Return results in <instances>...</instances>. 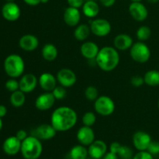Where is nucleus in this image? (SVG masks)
I'll return each instance as SVG.
<instances>
[{
  "label": "nucleus",
  "mask_w": 159,
  "mask_h": 159,
  "mask_svg": "<svg viewBox=\"0 0 159 159\" xmlns=\"http://www.w3.org/2000/svg\"><path fill=\"white\" fill-rule=\"evenodd\" d=\"M78 121L75 110L69 107H60L51 114V124L57 132H65L72 129Z\"/></svg>",
  "instance_id": "1"
},
{
  "label": "nucleus",
  "mask_w": 159,
  "mask_h": 159,
  "mask_svg": "<svg viewBox=\"0 0 159 159\" xmlns=\"http://www.w3.org/2000/svg\"><path fill=\"white\" fill-rule=\"evenodd\" d=\"M120 57L118 50L114 47L105 46L99 49L95 61L101 70L104 71H112L119 65Z\"/></svg>",
  "instance_id": "2"
},
{
  "label": "nucleus",
  "mask_w": 159,
  "mask_h": 159,
  "mask_svg": "<svg viewBox=\"0 0 159 159\" xmlns=\"http://www.w3.org/2000/svg\"><path fill=\"white\" fill-rule=\"evenodd\" d=\"M20 152L25 159H38L43 152V145L40 139L30 135L22 141Z\"/></svg>",
  "instance_id": "3"
},
{
  "label": "nucleus",
  "mask_w": 159,
  "mask_h": 159,
  "mask_svg": "<svg viewBox=\"0 0 159 159\" xmlns=\"http://www.w3.org/2000/svg\"><path fill=\"white\" fill-rule=\"evenodd\" d=\"M4 70L6 75L12 79L22 76L25 70L23 57L16 54H9L4 61Z\"/></svg>",
  "instance_id": "4"
},
{
  "label": "nucleus",
  "mask_w": 159,
  "mask_h": 159,
  "mask_svg": "<svg viewBox=\"0 0 159 159\" xmlns=\"http://www.w3.org/2000/svg\"><path fill=\"white\" fill-rule=\"evenodd\" d=\"M130 54L134 61L140 64L146 63L151 57V50L143 41L134 43L130 49Z\"/></svg>",
  "instance_id": "5"
},
{
  "label": "nucleus",
  "mask_w": 159,
  "mask_h": 159,
  "mask_svg": "<svg viewBox=\"0 0 159 159\" xmlns=\"http://www.w3.org/2000/svg\"><path fill=\"white\" fill-rule=\"evenodd\" d=\"M116 109L115 102L110 96H100L94 102V110L99 115L109 116L113 114Z\"/></svg>",
  "instance_id": "6"
},
{
  "label": "nucleus",
  "mask_w": 159,
  "mask_h": 159,
  "mask_svg": "<svg viewBox=\"0 0 159 159\" xmlns=\"http://www.w3.org/2000/svg\"><path fill=\"white\" fill-rule=\"evenodd\" d=\"M91 33L98 37H104L111 33V23L105 19H95L90 23Z\"/></svg>",
  "instance_id": "7"
},
{
  "label": "nucleus",
  "mask_w": 159,
  "mask_h": 159,
  "mask_svg": "<svg viewBox=\"0 0 159 159\" xmlns=\"http://www.w3.org/2000/svg\"><path fill=\"white\" fill-rule=\"evenodd\" d=\"M56 78L58 83L65 88H71L77 82V76L75 73L72 70L66 68L59 70Z\"/></svg>",
  "instance_id": "8"
},
{
  "label": "nucleus",
  "mask_w": 159,
  "mask_h": 159,
  "mask_svg": "<svg viewBox=\"0 0 159 159\" xmlns=\"http://www.w3.org/2000/svg\"><path fill=\"white\" fill-rule=\"evenodd\" d=\"M129 13L134 20L138 22L144 21L148 16L147 7L141 2H132L129 6Z\"/></svg>",
  "instance_id": "9"
},
{
  "label": "nucleus",
  "mask_w": 159,
  "mask_h": 159,
  "mask_svg": "<svg viewBox=\"0 0 159 159\" xmlns=\"http://www.w3.org/2000/svg\"><path fill=\"white\" fill-rule=\"evenodd\" d=\"M56 99L51 92H45L37 96L35 100V107L40 111H47L53 107Z\"/></svg>",
  "instance_id": "10"
},
{
  "label": "nucleus",
  "mask_w": 159,
  "mask_h": 159,
  "mask_svg": "<svg viewBox=\"0 0 159 159\" xmlns=\"http://www.w3.org/2000/svg\"><path fill=\"white\" fill-rule=\"evenodd\" d=\"M2 15L5 20L10 22L16 21L21 15L20 8L16 3L13 2H8L2 9Z\"/></svg>",
  "instance_id": "11"
},
{
  "label": "nucleus",
  "mask_w": 159,
  "mask_h": 159,
  "mask_svg": "<svg viewBox=\"0 0 159 159\" xmlns=\"http://www.w3.org/2000/svg\"><path fill=\"white\" fill-rule=\"evenodd\" d=\"M57 130L54 128L51 124H40L38 127H36L33 130V134L40 140L43 141H48L52 138H54L56 136Z\"/></svg>",
  "instance_id": "12"
},
{
  "label": "nucleus",
  "mask_w": 159,
  "mask_h": 159,
  "mask_svg": "<svg viewBox=\"0 0 159 159\" xmlns=\"http://www.w3.org/2000/svg\"><path fill=\"white\" fill-rule=\"evenodd\" d=\"M132 141L135 148L141 152V151H147L152 140L149 134L145 131L139 130L134 134Z\"/></svg>",
  "instance_id": "13"
},
{
  "label": "nucleus",
  "mask_w": 159,
  "mask_h": 159,
  "mask_svg": "<svg viewBox=\"0 0 159 159\" xmlns=\"http://www.w3.org/2000/svg\"><path fill=\"white\" fill-rule=\"evenodd\" d=\"M19 83L20 90L24 93H32L37 87L38 84V79L33 73H27L22 75Z\"/></svg>",
  "instance_id": "14"
},
{
  "label": "nucleus",
  "mask_w": 159,
  "mask_h": 159,
  "mask_svg": "<svg viewBox=\"0 0 159 159\" xmlns=\"http://www.w3.org/2000/svg\"><path fill=\"white\" fill-rule=\"evenodd\" d=\"M78 141L80 144L84 146H89L95 141V132L92 129V127L82 126L78 130L76 134Z\"/></svg>",
  "instance_id": "15"
},
{
  "label": "nucleus",
  "mask_w": 159,
  "mask_h": 159,
  "mask_svg": "<svg viewBox=\"0 0 159 159\" xmlns=\"http://www.w3.org/2000/svg\"><path fill=\"white\" fill-rule=\"evenodd\" d=\"M89 155L92 158L101 159L107 153V145L102 140H95L88 148Z\"/></svg>",
  "instance_id": "16"
},
{
  "label": "nucleus",
  "mask_w": 159,
  "mask_h": 159,
  "mask_svg": "<svg viewBox=\"0 0 159 159\" xmlns=\"http://www.w3.org/2000/svg\"><path fill=\"white\" fill-rule=\"evenodd\" d=\"M57 78L50 72L42 73L38 79V84L45 92H52L57 86Z\"/></svg>",
  "instance_id": "17"
},
{
  "label": "nucleus",
  "mask_w": 159,
  "mask_h": 159,
  "mask_svg": "<svg viewBox=\"0 0 159 159\" xmlns=\"http://www.w3.org/2000/svg\"><path fill=\"white\" fill-rule=\"evenodd\" d=\"M19 46L25 51H34L38 48L39 40L34 34H25L20 37L19 40Z\"/></svg>",
  "instance_id": "18"
},
{
  "label": "nucleus",
  "mask_w": 159,
  "mask_h": 159,
  "mask_svg": "<svg viewBox=\"0 0 159 159\" xmlns=\"http://www.w3.org/2000/svg\"><path fill=\"white\" fill-rule=\"evenodd\" d=\"M63 18L64 21L68 26H71V27L78 26L81 20L80 11L77 8L68 6L64 12Z\"/></svg>",
  "instance_id": "19"
},
{
  "label": "nucleus",
  "mask_w": 159,
  "mask_h": 159,
  "mask_svg": "<svg viewBox=\"0 0 159 159\" xmlns=\"http://www.w3.org/2000/svg\"><path fill=\"white\" fill-rule=\"evenodd\" d=\"M22 141L16 136L9 137L3 142L2 148L6 154L9 155H15L21 150Z\"/></svg>",
  "instance_id": "20"
},
{
  "label": "nucleus",
  "mask_w": 159,
  "mask_h": 159,
  "mask_svg": "<svg viewBox=\"0 0 159 159\" xmlns=\"http://www.w3.org/2000/svg\"><path fill=\"white\" fill-rule=\"evenodd\" d=\"M99 49L97 44L95 42L93 41H85L82 43L80 47L81 54L85 58L88 60L92 61L93 59H96Z\"/></svg>",
  "instance_id": "21"
},
{
  "label": "nucleus",
  "mask_w": 159,
  "mask_h": 159,
  "mask_svg": "<svg viewBox=\"0 0 159 159\" xmlns=\"http://www.w3.org/2000/svg\"><path fill=\"white\" fill-rule=\"evenodd\" d=\"M133 43V38L127 34H118L113 40L114 48L118 51H127V50L130 49Z\"/></svg>",
  "instance_id": "22"
},
{
  "label": "nucleus",
  "mask_w": 159,
  "mask_h": 159,
  "mask_svg": "<svg viewBox=\"0 0 159 159\" xmlns=\"http://www.w3.org/2000/svg\"><path fill=\"white\" fill-rule=\"evenodd\" d=\"M82 12L86 17L90 19L95 18L99 12V6L94 0H88L82 6Z\"/></svg>",
  "instance_id": "23"
},
{
  "label": "nucleus",
  "mask_w": 159,
  "mask_h": 159,
  "mask_svg": "<svg viewBox=\"0 0 159 159\" xmlns=\"http://www.w3.org/2000/svg\"><path fill=\"white\" fill-rule=\"evenodd\" d=\"M41 54L43 58L47 61H54L58 55V51L55 45L48 43L44 44L41 50Z\"/></svg>",
  "instance_id": "24"
},
{
  "label": "nucleus",
  "mask_w": 159,
  "mask_h": 159,
  "mask_svg": "<svg viewBox=\"0 0 159 159\" xmlns=\"http://www.w3.org/2000/svg\"><path fill=\"white\" fill-rule=\"evenodd\" d=\"M91 34L90 26L87 24H79L74 30V37L79 41H85Z\"/></svg>",
  "instance_id": "25"
},
{
  "label": "nucleus",
  "mask_w": 159,
  "mask_h": 159,
  "mask_svg": "<svg viewBox=\"0 0 159 159\" xmlns=\"http://www.w3.org/2000/svg\"><path fill=\"white\" fill-rule=\"evenodd\" d=\"M144 84L150 87H156L159 85V71L150 70L144 75Z\"/></svg>",
  "instance_id": "26"
},
{
  "label": "nucleus",
  "mask_w": 159,
  "mask_h": 159,
  "mask_svg": "<svg viewBox=\"0 0 159 159\" xmlns=\"http://www.w3.org/2000/svg\"><path fill=\"white\" fill-rule=\"evenodd\" d=\"M88 155V149L82 144L74 146L70 151L71 159H87Z\"/></svg>",
  "instance_id": "27"
},
{
  "label": "nucleus",
  "mask_w": 159,
  "mask_h": 159,
  "mask_svg": "<svg viewBox=\"0 0 159 159\" xmlns=\"http://www.w3.org/2000/svg\"><path fill=\"white\" fill-rule=\"evenodd\" d=\"M25 94L26 93H24L20 89L12 93L10 96V103L12 104V107H16V108L23 107L26 102Z\"/></svg>",
  "instance_id": "28"
},
{
  "label": "nucleus",
  "mask_w": 159,
  "mask_h": 159,
  "mask_svg": "<svg viewBox=\"0 0 159 159\" xmlns=\"http://www.w3.org/2000/svg\"><path fill=\"white\" fill-rule=\"evenodd\" d=\"M136 36L139 41H146L152 36V30L148 26H141L137 30Z\"/></svg>",
  "instance_id": "29"
},
{
  "label": "nucleus",
  "mask_w": 159,
  "mask_h": 159,
  "mask_svg": "<svg viewBox=\"0 0 159 159\" xmlns=\"http://www.w3.org/2000/svg\"><path fill=\"white\" fill-rule=\"evenodd\" d=\"M82 122L84 126L93 127L96 122V116L93 112H86L82 117Z\"/></svg>",
  "instance_id": "30"
},
{
  "label": "nucleus",
  "mask_w": 159,
  "mask_h": 159,
  "mask_svg": "<svg viewBox=\"0 0 159 159\" xmlns=\"http://www.w3.org/2000/svg\"><path fill=\"white\" fill-rule=\"evenodd\" d=\"M85 96L88 100L96 101L99 97V91L93 85H89L85 90Z\"/></svg>",
  "instance_id": "31"
},
{
  "label": "nucleus",
  "mask_w": 159,
  "mask_h": 159,
  "mask_svg": "<svg viewBox=\"0 0 159 159\" xmlns=\"http://www.w3.org/2000/svg\"><path fill=\"white\" fill-rule=\"evenodd\" d=\"M117 155L120 157L121 159H130L133 158V151L131 148L126 145H122L121 144L118 150Z\"/></svg>",
  "instance_id": "32"
},
{
  "label": "nucleus",
  "mask_w": 159,
  "mask_h": 159,
  "mask_svg": "<svg viewBox=\"0 0 159 159\" xmlns=\"http://www.w3.org/2000/svg\"><path fill=\"white\" fill-rule=\"evenodd\" d=\"M51 93H53L54 96L55 97L56 100H61L64 99L67 96L66 88L62 85H57Z\"/></svg>",
  "instance_id": "33"
},
{
  "label": "nucleus",
  "mask_w": 159,
  "mask_h": 159,
  "mask_svg": "<svg viewBox=\"0 0 159 159\" xmlns=\"http://www.w3.org/2000/svg\"><path fill=\"white\" fill-rule=\"evenodd\" d=\"M5 86H6V89L8 91L11 92V93H13V92L20 89V83H19V82L16 79H12V78L6 81Z\"/></svg>",
  "instance_id": "34"
},
{
  "label": "nucleus",
  "mask_w": 159,
  "mask_h": 159,
  "mask_svg": "<svg viewBox=\"0 0 159 159\" xmlns=\"http://www.w3.org/2000/svg\"><path fill=\"white\" fill-rule=\"evenodd\" d=\"M149 153L152 155H156L159 154V142L157 141H152L147 149Z\"/></svg>",
  "instance_id": "35"
},
{
  "label": "nucleus",
  "mask_w": 159,
  "mask_h": 159,
  "mask_svg": "<svg viewBox=\"0 0 159 159\" xmlns=\"http://www.w3.org/2000/svg\"><path fill=\"white\" fill-rule=\"evenodd\" d=\"M130 83L133 85L134 87H136V88H138V87L142 86L144 84V77H141L140 75H134L130 79Z\"/></svg>",
  "instance_id": "36"
},
{
  "label": "nucleus",
  "mask_w": 159,
  "mask_h": 159,
  "mask_svg": "<svg viewBox=\"0 0 159 159\" xmlns=\"http://www.w3.org/2000/svg\"><path fill=\"white\" fill-rule=\"evenodd\" d=\"M132 159H154V157L148 151H141L134 155Z\"/></svg>",
  "instance_id": "37"
},
{
  "label": "nucleus",
  "mask_w": 159,
  "mask_h": 159,
  "mask_svg": "<svg viewBox=\"0 0 159 159\" xmlns=\"http://www.w3.org/2000/svg\"><path fill=\"white\" fill-rule=\"evenodd\" d=\"M67 2H68V4L69 5V6L77 8V9L82 7L84 2H85L84 0H67Z\"/></svg>",
  "instance_id": "38"
},
{
  "label": "nucleus",
  "mask_w": 159,
  "mask_h": 159,
  "mask_svg": "<svg viewBox=\"0 0 159 159\" xmlns=\"http://www.w3.org/2000/svg\"><path fill=\"white\" fill-rule=\"evenodd\" d=\"M16 137L19 140H20L21 141H24L26 138H27L28 135H27V133H26V130H20L16 132Z\"/></svg>",
  "instance_id": "39"
},
{
  "label": "nucleus",
  "mask_w": 159,
  "mask_h": 159,
  "mask_svg": "<svg viewBox=\"0 0 159 159\" xmlns=\"http://www.w3.org/2000/svg\"><path fill=\"white\" fill-rule=\"evenodd\" d=\"M99 2H100V3L103 6L109 8L111 7V6H113L115 4L116 0H99Z\"/></svg>",
  "instance_id": "40"
},
{
  "label": "nucleus",
  "mask_w": 159,
  "mask_h": 159,
  "mask_svg": "<svg viewBox=\"0 0 159 159\" xmlns=\"http://www.w3.org/2000/svg\"><path fill=\"white\" fill-rule=\"evenodd\" d=\"M26 4H27L28 6H38L40 3H41V0H23Z\"/></svg>",
  "instance_id": "41"
},
{
  "label": "nucleus",
  "mask_w": 159,
  "mask_h": 159,
  "mask_svg": "<svg viewBox=\"0 0 159 159\" xmlns=\"http://www.w3.org/2000/svg\"><path fill=\"white\" fill-rule=\"evenodd\" d=\"M102 159H118V155L113 153V152H107V153L104 155Z\"/></svg>",
  "instance_id": "42"
},
{
  "label": "nucleus",
  "mask_w": 159,
  "mask_h": 159,
  "mask_svg": "<svg viewBox=\"0 0 159 159\" xmlns=\"http://www.w3.org/2000/svg\"><path fill=\"white\" fill-rule=\"evenodd\" d=\"M7 114V108L4 105H0V117L3 118Z\"/></svg>",
  "instance_id": "43"
},
{
  "label": "nucleus",
  "mask_w": 159,
  "mask_h": 159,
  "mask_svg": "<svg viewBox=\"0 0 159 159\" xmlns=\"http://www.w3.org/2000/svg\"><path fill=\"white\" fill-rule=\"evenodd\" d=\"M148 2H150V3H152V4H155V3H157V2H159V0H147Z\"/></svg>",
  "instance_id": "44"
},
{
  "label": "nucleus",
  "mask_w": 159,
  "mask_h": 159,
  "mask_svg": "<svg viewBox=\"0 0 159 159\" xmlns=\"http://www.w3.org/2000/svg\"><path fill=\"white\" fill-rule=\"evenodd\" d=\"M2 118L0 117V130L2 129V127H3V123H2Z\"/></svg>",
  "instance_id": "45"
},
{
  "label": "nucleus",
  "mask_w": 159,
  "mask_h": 159,
  "mask_svg": "<svg viewBox=\"0 0 159 159\" xmlns=\"http://www.w3.org/2000/svg\"><path fill=\"white\" fill-rule=\"evenodd\" d=\"M49 0H41V3H47Z\"/></svg>",
  "instance_id": "46"
},
{
  "label": "nucleus",
  "mask_w": 159,
  "mask_h": 159,
  "mask_svg": "<svg viewBox=\"0 0 159 159\" xmlns=\"http://www.w3.org/2000/svg\"><path fill=\"white\" fill-rule=\"evenodd\" d=\"M131 2H141L142 0H130Z\"/></svg>",
  "instance_id": "47"
},
{
  "label": "nucleus",
  "mask_w": 159,
  "mask_h": 159,
  "mask_svg": "<svg viewBox=\"0 0 159 159\" xmlns=\"http://www.w3.org/2000/svg\"><path fill=\"white\" fill-rule=\"evenodd\" d=\"M6 1H7V2H13L14 0H6Z\"/></svg>",
  "instance_id": "48"
},
{
  "label": "nucleus",
  "mask_w": 159,
  "mask_h": 159,
  "mask_svg": "<svg viewBox=\"0 0 159 159\" xmlns=\"http://www.w3.org/2000/svg\"><path fill=\"white\" fill-rule=\"evenodd\" d=\"M158 109H159V99H158Z\"/></svg>",
  "instance_id": "49"
},
{
  "label": "nucleus",
  "mask_w": 159,
  "mask_h": 159,
  "mask_svg": "<svg viewBox=\"0 0 159 159\" xmlns=\"http://www.w3.org/2000/svg\"><path fill=\"white\" fill-rule=\"evenodd\" d=\"M92 159H95V158H92Z\"/></svg>",
  "instance_id": "50"
},
{
  "label": "nucleus",
  "mask_w": 159,
  "mask_h": 159,
  "mask_svg": "<svg viewBox=\"0 0 159 159\" xmlns=\"http://www.w3.org/2000/svg\"><path fill=\"white\" fill-rule=\"evenodd\" d=\"M130 159H132V158H130Z\"/></svg>",
  "instance_id": "51"
}]
</instances>
